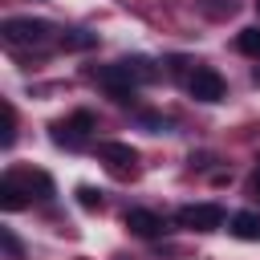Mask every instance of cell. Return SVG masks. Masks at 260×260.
<instances>
[{
    "label": "cell",
    "instance_id": "1",
    "mask_svg": "<svg viewBox=\"0 0 260 260\" xmlns=\"http://www.w3.org/2000/svg\"><path fill=\"white\" fill-rule=\"evenodd\" d=\"M93 126H98V118H93L89 110H77V114H69V118H61V122H53V142H57V146H65V150H81V146L89 142Z\"/></svg>",
    "mask_w": 260,
    "mask_h": 260
},
{
    "label": "cell",
    "instance_id": "2",
    "mask_svg": "<svg viewBox=\"0 0 260 260\" xmlns=\"http://www.w3.org/2000/svg\"><path fill=\"white\" fill-rule=\"evenodd\" d=\"M93 77H98V85H102L114 102H122V106H126V102H134V93H138V85H142V81L122 65V61H118V65H102Z\"/></svg>",
    "mask_w": 260,
    "mask_h": 260
},
{
    "label": "cell",
    "instance_id": "3",
    "mask_svg": "<svg viewBox=\"0 0 260 260\" xmlns=\"http://www.w3.org/2000/svg\"><path fill=\"white\" fill-rule=\"evenodd\" d=\"M0 32H4V41L8 45H41V41H49V32H53V24L49 20H32V16H8L4 24H0Z\"/></svg>",
    "mask_w": 260,
    "mask_h": 260
},
{
    "label": "cell",
    "instance_id": "4",
    "mask_svg": "<svg viewBox=\"0 0 260 260\" xmlns=\"http://www.w3.org/2000/svg\"><path fill=\"white\" fill-rule=\"evenodd\" d=\"M223 77H219V69H211V65H195L191 69V77H187V93L195 98V102H219L223 98Z\"/></svg>",
    "mask_w": 260,
    "mask_h": 260
},
{
    "label": "cell",
    "instance_id": "5",
    "mask_svg": "<svg viewBox=\"0 0 260 260\" xmlns=\"http://www.w3.org/2000/svg\"><path fill=\"white\" fill-rule=\"evenodd\" d=\"M98 158L110 167V175L118 179H130L138 171V150L130 142H98Z\"/></svg>",
    "mask_w": 260,
    "mask_h": 260
},
{
    "label": "cell",
    "instance_id": "6",
    "mask_svg": "<svg viewBox=\"0 0 260 260\" xmlns=\"http://www.w3.org/2000/svg\"><path fill=\"white\" fill-rule=\"evenodd\" d=\"M179 228L215 232V228H223V207L219 203H187V207H179Z\"/></svg>",
    "mask_w": 260,
    "mask_h": 260
},
{
    "label": "cell",
    "instance_id": "7",
    "mask_svg": "<svg viewBox=\"0 0 260 260\" xmlns=\"http://www.w3.org/2000/svg\"><path fill=\"white\" fill-rule=\"evenodd\" d=\"M126 228H130L134 236H142V240H154V236L167 232V219L154 215V211H146V207H130V211H126Z\"/></svg>",
    "mask_w": 260,
    "mask_h": 260
},
{
    "label": "cell",
    "instance_id": "8",
    "mask_svg": "<svg viewBox=\"0 0 260 260\" xmlns=\"http://www.w3.org/2000/svg\"><path fill=\"white\" fill-rule=\"evenodd\" d=\"M28 191H24V183L16 179V171H8L4 179H0V207L4 211H20V207H28Z\"/></svg>",
    "mask_w": 260,
    "mask_h": 260
},
{
    "label": "cell",
    "instance_id": "9",
    "mask_svg": "<svg viewBox=\"0 0 260 260\" xmlns=\"http://www.w3.org/2000/svg\"><path fill=\"white\" fill-rule=\"evenodd\" d=\"M16 179L24 183V191H28L32 199H53V195H57V187H53V179H49L45 171H16Z\"/></svg>",
    "mask_w": 260,
    "mask_h": 260
},
{
    "label": "cell",
    "instance_id": "10",
    "mask_svg": "<svg viewBox=\"0 0 260 260\" xmlns=\"http://www.w3.org/2000/svg\"><path fill=\"white\" fill-rule=\"evenodd\" d=\"M228 232L236 236V240H260V215L256 211H236L232 215V223H228Z\"/></svg>",
    "mask_w": 260,
    "mask_h": 260
},
{
    "label": "cell",
    "instance_id": "11",
    "mask_svg": "<svg viewBox=\"0 0 260 260\" xmlns=\"http://www.w3.org/2000/svg\"><path fill=\"white\" fill-rule=\"evenodd\" d=\"M122 65H126V69H130V73H134L138 81H154V77H158V69H154V61H146V57H126Z\"/></svg>",
    "mask_w": 260,
    "mask_h": 260
},
{
    "label": "cell",
    "instance_id": "12",
    "mask_svg": "<svg viewBox=\"0 0 260 260\" xmlns=\"http://www.w3.org/2000/svg\"><path fill=\"white\" fill-rule=\"evenodd\" d=\"M236 49L248 53V57H260V28H244V32L236 37Z\"/></svg>",
    "mask_w": 260,
    "mask_h": 260
},
{
    "label": "cell",
    "instance_id": "13",
    "mask_svg": "<svg viewBox=\"0 0 260 260\" xmlns=\"http://www.w3.org/2000/svg\"><path fill=\"white\" fill-rule=\"evenodd\" d=\"M0 110H4V134H0V142H4V150H8V146L16 142V110H12V102H4Z\"/></svg>",
    "mask_w": 260,
    "mask_h": 260
},
{
    "label": "cell",
    "instance_id": "14",
    "mask_svg": "<svg viewBox=\"0 0 260 260\" xmlns=\"http://www.w3.org/2000/svg\"><path fill=\"white\" fill-rule=\"evenodd\" d=\"M77 203H81L85 211H98V207H102V191H93V187L81 183V187H77Z\"/></svg>",
    "mask_w": 260,
    "mask_h": 260
},
{
    "label": "cell",
    "instance_id": "15",
    "mask_svg": "<svg viewBox=\"0 0 260 260\" xmlns=\"http://www.w3.org/2000/svg\"><path fill=\"white\" fill-rule=\"evenodd\" d=\"M236 8H240L236 0H203V12L207 16H232Z\"/></svg>",
    "mask_w": 260,
    "mask_h": 260
},
{
    "label": "cell",
    "instance_id": "16",
    "mask_svg": "<svg viewBox=\"0 0 260 260\" xmlns=\"http://www.w3.org/2000/svg\"><path fill=\"white\" fill-rule=\"evenodd\" d=\"M61 45H65V49H89L93 37H89V32H69V37H61Z\"/></svg>",
    "mask_w": 260,
    "mask_h": 260
},
{
    "label": "cell",
    "instance_id": "17",
    "mask_svg": "<svg viewBox=\"0 0 260 260\" xmlns=\"http://www.w3.org/2000/svg\"><path fill=\"white\" fill-rule=\"evenodd\" d=\"M138 122H142L150 134H162V130H167V118H162V114H138Z\"/></svg>",
    "mask_w": 260,
    "mask_h": 260
},
{
    "label": "cell",
    "instance_id": "18",
    "mask_svg": "<svg viewBox=\"0 0 260 260\" xmlns=\"http://www.w3.org/2000/svg\"><path fill=\"white\" fill-rule=\"evenodd\" d=\"M0 240H4V252H8V256H20V240H16V236H12L8 228L0 232Z\"/></svg>",
    "mask_w": 260,
    "mask_h": 260
},
{
    "label": "cell",
    "instance_id": "19",
    "mask_svg": "<svg viewBox=\"0 0 260 260\" xmlns=\"http://www.w3.org/2000/svg\"><path fill=\"white\" fill-rule=\"evenodd\" d=\"M252 191L260 195V167H256V175H252Z\"/></svg>",
    "mask_w": 260,
    "mask_h": 260
},
{
    "label": "cell",
    "instance_id": "20",
    "mask_svg": "<svg viewBox=\"0 0 260 260\" xmlns=\"http://www.w3.org/2000/svg\"><path fill=\"white\" fill-rule=\"evenodd\" d=\"M256 8H260V0H256Z\"/></svg>",
    "mask_w": 260,
    "mask_h": 260
}]
</instances>
